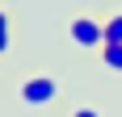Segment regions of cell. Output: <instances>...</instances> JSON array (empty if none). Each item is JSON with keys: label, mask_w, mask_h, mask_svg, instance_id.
Listing matches in <instances>:
<instances>
[{"label": "cell", "mask_w": 122, "mask_h": 117, "mask_svg": "<svg viewBox=\"0 0 122 117\" xmlns=\"http://www.w3.org/2000/svg\"><path fill=\"white\" fill-rule=\"evenodd\" d=\"M118 42H122V13H114L101 25V46H118Z\"/></svg>", "instance_id": "3957f363"}, {"label": "cell", "mask_w": 122, "mask_h": 117, "mask_svg": "<svg viewBox=\"0 0 122 117\" xmlns=\"http://www.w3.org/2000/svg\"><path fill=\"white\" fill-rule=\"evenodd\" d=\"M101 58H105L110 71H122V42H118V46H101Z\"/></svg>", "instance_id": "277c9868"}, {"label": "cell", "mask_w": 122, "mask_h": 117, "mask_svg": "<svg viewBox=\"0 0 122 117\" xmlns=\"http://www.w3.org/2000/svg\"><path fill=\"white\" fill-rule=\"evenodd\" d=\"M4 50H9V17L0 13V54H4Z\"/></svg>", "instance_id": "5b68a950"}, {"label": "cell", "mask_w": 122, "mask_h": 117, "mask_svg": "<svg viewBox=\"0 0 122 117\" xmlns=\"http://www.w3.org/2000/svg\"><path fill=\"white\" fill-rule=\"evenodd\" d=\"M72 42H80V46H101V21L76 17L72 21Z\"/></svg>", "instance_id": "7a4b0ae2"}, {"label": "cell", "mask_w": 122, "mask_h": 117, "mask_svg": "<svg viewBox=\"0 0 122 117\" xmlns=\"http://www.w3.org/2000/svg\"><path fill=\"white\" fill-rule=\"evenodd\" d=\"M55 96H59V84L51 80V75H30L21 84V100L25 105H51Z\"/></svg>", "instance_id": "6da1fadb"}, {"label": "cell", "mask_w": 122, "mask_h": 117, "mask_svg": "<svg viewBox=\"0 0 122 117\" xmlns=\"http://www.w3.org/2000/svg\"><path fill=\"white\" fill-rule=\"evenodd\" d=\"M72 117H101V113H97V109H76Z\"/></svg>", "instance_id": "8992f818"}]
</instances>
